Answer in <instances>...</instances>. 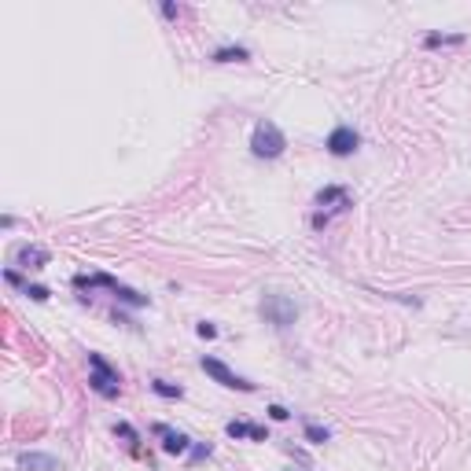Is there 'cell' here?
Wrapping results in <instances>:
<instances>
[{
  "mask_svg": "<svg viewBox=\"0 0 471 471\" xmlns=\"http://www.w3.org/2000/svg\"><path fill=\"white\" fill-rule=\"evenodd\" d=\"M313 206H317V210H313V229H324L335 214H343V210L353 206V195L346 192V188H339V184H328V188H321V192H317Z\"/></svg>",
  "mask_w": 471,
  "mask_h": 471,
  "instance_id": "cell-1",
  "label": "cell"
},
{
  "mask_svg": "<svg viewBox=\"0 0 471 471\" xmlns=\"http://www.w3.org/2000/svg\"><path fill=\"white\" fill-rule=\"evenodd\" d=\"M74 287H81V291L107 287L118 302H129V305H148V294H140V291H133V287L118 284V280H114V276H107V273H78V276H74Z\"/></svg>",
  "mask_w": 471,
  "mask_h": 471,
  "instance_id": "cell-2",
  "label": "cell"
},
{
  "mask_svg": "<svg viewBox=\"0 0 471 471\" xmlns=\"http://www.w3.org/2000/svg\"><path fill=\"white\" fill-rule=\"evenodd\" d=\"M284 148H287V140H284V133H280L276 122H258L254 125L251 151L258 159H280V155H284Z\"/></svg>",
  "mask_w": 471,
  "mask_h": 471,
  "instance_id": "cell-3",
  "label": "cell"
},
{
  "mask_svg": "<svg viewBox=\"0 0 471 471\" xmlns=\"http://www.w3.org/2000/svg\"><path fill=\"white\" fill-rule=\"evenodd\" d=\"M89 386L100 398H118V391H122V380H118V372L107 364L103 353H89Z\"/></svg>",
  "mask_w": 471,
  "mask_h": 471,
  "instance_id": "cell-4",
  "label": "cell"
},
{
  "mask_svg": "<svg viewBox=\"0 0 471 471\" xmlns=\"http://www.w3.org/2000/svg\"><path fill=\"white\" fill-rule=\"evenodd\" d=\"M262 317L269 324H276V328H287V324H294V317H299V305H294L287 294H265Z\"/></svg>",
  "mask_w": 471,
  "mask_h": 471,
  "instance_id": "cell-5",
  "label": "cell"
},
{
  "mask_svg": "<svg viewBox=\"0 0 471 471\" xmlns=\"http://www.w3.org/2000/svg\"><path fill=\"white\" fill-rule=\"evenodd\" d=\"M203 372L210 375V380H217L221 386H232V391H243V394H251L254 391V383L251 380H243V375H236L225 361H217V357H203Z\"/></svg>",
  "mask_w": 471,
  "mask_h": 471,
  "instance_id": "cell-6",
  "label": "cell"
},
{
  "mask_svg": "<svg viewBox=\"0 0 471 471\" xmlns=\"http://www.w3.org/2000/svg\"><path fill=\"white\" fill-rule=\"evenodd\" d=\"M324 148L332 151L335 159H346V155H353V151L361 148V133L353 125H335L332 133H328V144Z\"/></svg>",
  "mask_w": 471,
  "mask_h": 471,
  "instance_id": "cell-7",
  "label": "cell"
},
{
  "mask_svg": "<svg viewBox=\"0 0 471 471\" xmlns=\"http://www.w3.org/2000/svg\"><path fill=\"white\" fill-rule=\"evenodd\" d=\"M155 438L162 442V453H170V456H184V453H192V438H188L184 431L166 427V423H155Z\"/></svg>",
  "mask_w": 471,
  "mask_h": 471,
  "instance_id": "cell-8",
  "label": "cell"
},
{
  "mask_svg": "<svg viewBox=\"0 0 471 471\" xmlns=\"http://www.w3.org/2000/svg\"><path fill=\"white\" fill-rule=\"evenodd\" d=\"M225 434H229V438H251V442H265L269 438V431L262 427V423H247V420L225 423Z\"/></svg>",
  "mask_w": 471,
  "mask_h": 471,
  "instance_id": "cell-9",
  "label": "cell"
},
{
  "mask_svg": "<svg viewBox=\"0 0 471 471\" xmlns=\"http://www.w3.org/2000/svg\"><path fill=\"white\" fill-rule=\"evenodd\" d=\"M19 468L22 471H63V464L48 453H19Z\"/></svg>",
  "mask_w": 471,
  "mask_h": 471,
  "instance_id": "cell-10",
  "label": "cell"
},
{
  "mask_svg": "<svg viewBox=\"0 0 471 471\" xmlns=\"http://www.w3.org/2000/svg\"><path fill=\"white\" fill-rule=\"evenodd\" d=\"M15 262L26 265V269H44V265H48V251H44V247L26 243V247H19V251H15Z\"/></svg>",
  "mask_w": 471,
  "mask_h": 471,
  "instance_id": "cell-11",
  "label": "cell"
},
{
  "mask_svg": "<svg viewBox=\"0 0 471 471\" xmlns=\"http://www.w3.org/2000/svg\"><path fill=\"white\" fill-rule=\"evenodd\" d=\"M210 59H214V63H243V59H251V52H247L243 44H229V48H217Z\"/></svg>",
  "mask_w": 471,
  "mask_h": 471,
  "instance_id": "cell-12",
  "label": "cell"
},
{
  "mask_svg": "<svg viewBox=\"0 0 471 471\" xmlns=\"http://www.w3.org/2000/svg\"><path fill=\"white\" fill-rule=\"evenodd\" d=\"M445 44H464V33H427L423 48H445Z\"/></svg>",
  "mask_w": 471,
  "mask_h": 471,
  "instance_id": "cell-13",
  "label": "cell"
},
{
  "mask_svg": "<svg viewBox=\"0 0 471 471\" xmlns=\"http://www.w3.org/2000/svg\"><path fill=\"white\" fill-rule=\"evenodd\" d=\"M328 438H332V431L321 427V423H313V420H305V442L321 445V442H328Z\"/></svg>",
  "mask_w": 471,
  "mask_h": 471,
  "instance_id": "cell-14",
  "label": "cell"
},
{
  "mask_svg": "<svg viewBox=\"0 0 471 471\" xmlns=\"http://www.w3.org/2000/svg\"><path fill=\"white\" fill-rule=\"evenodd\" d=\"M151 391H155L159 398H181V394H184L181 386H173V383H166V380H151Z\"/></svg>",
  "mask_w": 471,
  "mask_h": 471,
  "instance_id": "cell-15",
  "label": "cell"
},
{
  "mask_svg": "<svg viewBox=\"0 0 471 471\" xmlns=\"http://www.w3.org/2000/svg\"><path fill=\"white\" fill-rule=\"evenodd\" d=\"M114 434H122V438L129 442V450H133V453H136V442H140V438H136V431H133V427H129V423H114Z\"/></svg>",
  "mask_w": 471,
  "mask_h": 471,
  "instance_id": "cell-16",
  "label": "cell"
},
{
  "mask_svg": "<svg viewBox=\"0 0 471 471\" xmlns=\"http://www.w3.org/2000/svg\"><path fill=\"white\" fill-rule=\"evenodd\" d=\"M22 291H26V294H30L33 302H48V294H52V291L44 287V284H26V287H22Z\"/></svg>",
  "mask_w": 471,
  "mask_h": 471,
  "instance_id": "cell-17",
  "label": "cell"
},
{
  "mask_svg": "<svg viewBox=\"0 0 471 471\" xmlns=\"http://www.w3.org/2000/svg\"><path fill=\"white\" fill-rule=\"evenodd\" d=\"M214 450H210V442H199V445H192V464L195 461H203V456H210Z\"/></svg>",
  "mask_w": 471,
  "mask_h": 471,
  "instance_id": "cell-18",
  "label": "cell"
},
{
  "mask_svg": "<svg viewBox=\"0 0 471 471\" xmlns=\"http://www.w3.org/2000/svg\"><path fill=\"white\" fill-rule=\"evenodd\" d=\"M195 332H199V335H203V339H217V328H214V324H206V321H203V324H199V328H195Z\"/></svg>",
  "mask_w": 471,
  "mask_h": 471,
  "instance_id": "cell-19",
  "label": "cell"
},
{
  "mask_svg": "<svg viewBox=\"0 0 471 471\" xmlns=\"http://www.w3.org/2000/svg\"><path fill=\"white\" fill-rule=\"evenodd\" d=\"M269 416H273V420H287L291 412H287L284 405H269Z\"/></svg>",
  "mask_w": 471,
  "mask_h": 471,
  "instance_id": "cell-20",
  "label": "cell"
},
{
  "mask_svg": "<svg viewBox=\"0 0 471 471\" xmlns=\"http://www.w3.org/2000/svg\"><path fill=\"white\" fill-rule=\"evenodd\" d=\"M162 15H166V19H177V15H181V8H173V4H162Z\"/></svg>",
  "mask_w": 471,
  "mask_h": 471,
  "instance_id": "cell-21",
  "label": "cell"
}]
</instances>
